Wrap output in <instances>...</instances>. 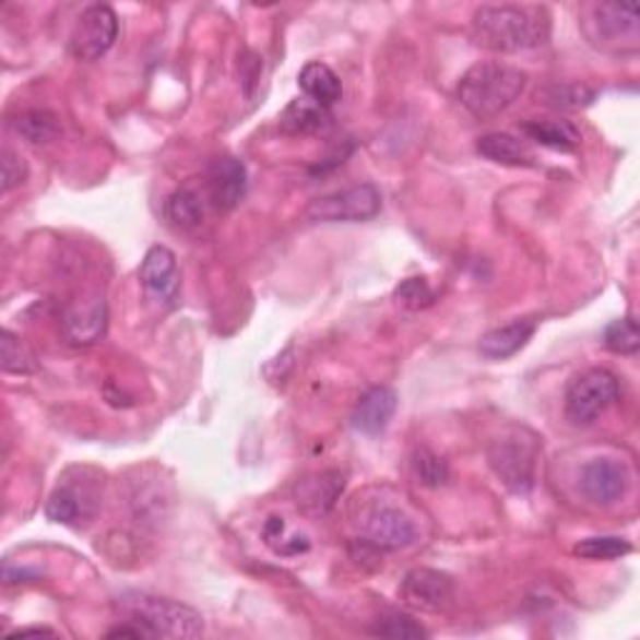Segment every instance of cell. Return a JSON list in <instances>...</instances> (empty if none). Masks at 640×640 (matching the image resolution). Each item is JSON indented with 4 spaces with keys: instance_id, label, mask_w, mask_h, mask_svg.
Wrapping results in <instances>:
<instances>
[{
    "instance_id": "1",
    "label": "cell",
    "mask_w": 640,
    "mask_h": 640,
    "mask_svg": "<svg viewBox=\"0 0 640 640\" xmlns=\"http://www.w3.org/2000/svg\"><path fill=\"white\" fill-rule=\"evenodd\" d=\"M471 38L496 54L541 48L550 38V15L541 5H481L473 13Z\"/></svg>"
},
{
    "instance_id": "2",
    "label": "cell",
    "mask_w": 640,
    "mask_h": 640,
    "mask_svg": "<svg viewBox=\"0 0 640 640\" xmlns=\"http://www.w3.org/2000/svg\"><path fill=\"white\" fill-rule=\"evenodd\" d=\"M525 88V73L508 63H475L458 81L455 95L471 116L486 120L513 106Z\"/></svg>"
},
{
    "instance_id": "3",
    "label": "cell",
    "mask_w": 640,
    "mask_h": 640,
    "mask_svg": "<svg viewBox=\"0 0 640 640\" xmlns=\"http://www.w3.org/2000/svg\"><path fill=\"white\" fill-rule=\"evenodd\" d=\"M116 605L128 623L141 626L149 638H198L203 633V616L186 603L131 591L120 595Z\"/></svg>"
},
{
    "instance_id": "4",
    "label": "cell",
    "mask_w": 640,
    "mask_h": 640,
    "mask_svg": "<svg viewBox=\"0 0 640 640\" xmlns=\"http://www.w3.org/2000/svg\"><path fill=\"white\" fill-rule=\"evenodd\" d=\"M538 438L523 428L506 430L488 448V463L493 473L515 496L531 493L535 483V469H538Z\"/></svg>"
},
{
    "instance_id": "5",
    "label": "cell",
    "mask_w": 640,
    "mask_h": 640,
    "mask_svg": "<svg viewBox=\"0 0 640 640\" xmlns=\"http://www.w3.org/2000/svg\"><path fill=\"white\" fill-rule=\"evenodd\" d=\"M618 378L605 368L576 376L566 388V415L573 426H591L618 401Z\"/></svg>"
},
{
    "instance_id": "6",
    "label": "cell",
    "mask_w": 640,
    "mask_h": 640,
    "mask_svg": "<svg viewBox=\"0 0 640 640\" xmlns=\"http://www.w3.org/2000/svg\"><path fill=\"white\" fill-rule=\"evenodd\" d=\"M383 208V195L374 183L343 188L308 205L306 215L316 223H363L376 218Z\"/></svg>"
},
{
    "instance_id": "7",
    "label": "cell",
    "mask_w": 640,
    "mask_h": 640,
    "mask_svg": "<svg viewBox=\"0 0 640 640\" xmlns=\"http://www.w3.org/2000/svg\"><path fill=\"white\" fill-rule=\"evenodd\" d=\"M118 38V15L110 5L85 8L71 36V54L81 60L106 56Z\"/></svg>"
},
{
    "instance_id": "8",
    "label": "cell",
    "mask_w": 640,
    "mask_h": 640,
    "mask_svg": "<svg viewBox=\"0 0 640 640\" xmlns=\"http://www.w3.org/2000/svg\"><path fill=\"white\" fill-rule=\"evenodd\" d=\"M630 473L613 458H593L578 473V488L595 506H613L626 498Z\"/></svg>"
},
{
    "instance_id": "9",
    "label": "cell",
    "mask_w": 640,
    "mask_h": 640,
    "mask_svg": "<svg viewBox=\"0 0 640 640\" xmlns=\"http://www.w3.org/2000/svg\"><path fill=\"white\" fill-rule=\"evenodd\" d=\"M401 598L413 611L438 613L453 601V578L443 570L413 568L401 583Z\"/></svg>"
},
{
    "instance_id": "10",
    "label": "cell",
    "mask_w": 640,
    "mask_h": 640,
    "mask_svg": "<svg viewBox=\"0 0 640 640\" xmlns=\"http://www.w3.org/2000/svg\"><path fill=\"white\" fill-rule=\"evenodd\" d=\"M418 538L415 523L403 510L383 506L370 510L363 523V541L370 543L376 550H401L408 548Z\"/></svg>"
},
{
    "instance_id": "11",
    "label": "cell",
    "mask_w": 640,
    "mask_h": 640,
    "mask_svg": "<svg viewBox=\"0 0 640 640\" xmlns=\"http://www.w3.org/2000/svg\"><path fill=\"white\" fill-rule=\"evenodd\" d=\"M141 285L149 298L158 306H173L180 293V271L173 250L166 246H153L141 263Z\"/></svg>"
},
{
    "instance_id": "12",
    "label": "cell",
    "mask_w": 640,
    "mask_h": 640,
    "mask_svg": "<svg viewBox=\"0 0 640 640\" xmlns=\"http://www.w3.org/2000/svg\"><path fill=\"white\" fill-rule=\"evenodd\" d=\"M205 188L215 211H233V208L244 201L248 190V170L244 161L233 158V155L213 161V166L208 168L205 176Z\"/></svg>"
},
{
    "instance_id": "13",
    "label": "cell",
    "mask_w": 640,
    "mask_h": 640,
    "mask_svg": "<svg viewBox=\"0 0 640 640\" xmlns=\"http://www.w3.org/2000/svg\"><path fill=\"white\" fill-rule=\"evenodd\" d=\"M63 335L68 343L73 345H93L95 341L103 339L108 325V308L103 298H88L75 303L66 310L63 316Z\"/></svg>"
},
{
    "instance_id": "14",
    "label": "cell",
    "mask_w": 640,
    "mask_h": 640,
    "mask_svg": "<svg viewBox=\"0 0 640 640\" xmlns=\"http://www.w3.org/2000/svg\"><path fill=\"white\" fill-rule=\"evenodd\" d=\"M398 408V395L393 388L388 386H374L358 398L356 408H353V428L363 436H378L383 434L391 423L393 413Z\"/></svg>"
},
{
    "instance_id": "15",
    "label": "cell",
    "mask_w": 640,
    "mask_h": 640,
    "mask_svg": "<svg viewBox=\"0 0 640 640\" xmlns=\"http://www.w3.org/2000/svg\"><path fill=\"white\" fill-rule=\"evenodd\" d=\"M345 488V475L339 471L313 473L296 483V503L308 515H325Z\"/></svg>"
},
{
    "instance_id": "16",
    "label": "cell",
    "mask_w": 640,
    "mask_h": 640,
    "mask_svg": "<svg viewBox=\"0 0 640 640\" xmlns=\"http://www.w3.org/2000/svg\"><path fill=\"white\" fill-rule=\"evenodd\" d=\"M535 320L533 318H518L513 323L493 328L486 335H483L478 343V351L483 358L488 360H506L515 356L518 351H523L528 341L533 339L535 333Z\"/></svg>"
},
{
    "instance_id": "17",
    "label": "cell",
    "mask_w": 640,
    "mask_h": 640,
    "mask_svg": "<svg viewBox=\"0 0 640 640\" xmlns=\"http://www.w3.org/2000/svg\"><path fill=\"white\" fill-rule=\"evenodd\" d=\"M475 151H478V155H483L486 161L498 163V166H513V168L535 166V153L531 151V145L510 133L481 135L478 143H475Z\"/></svg>"
},
{
    "instance_id": "18",
    "label": "cell",
    "mask_w": 640,
    "mask_h": 640,
    "mask_svg": "<svg viewBox=\"0 0 640 640\" xmlns=\"http://www.w3.org/2000/svg\"><path fill=\"white\" fill-rule=\"evenodd\" d=\"M298 85L303 91V98L313 100L323 108H331L333 103L341 100L343 95L341 78L335 75L333 68L325 63L303 66V71L298 73Z\"/></svg>"
},
{
    "instance_id": "19",
    "label": "cell",
    "mask_w": 640,
    "mask_h": 640,
    "mask_svg": "<svg viewBox=\"0 0 640 640\" xmlns=\"http://www.w3.org/2000/svg\"><path fill=\"white\" fill-rule=\"evenodd\" d=\"M593 25L598 36L616 43L638 33V5L636 3H601L593 8Z\"/></svg>"
},
{
    "instance_id": "20",
    "label": "cell",
    "mask_w": 640,
    "mask_h": 640,
    "mask_svg": "<svg viewBox=\"0 0 640 640\" xmlns=\"http://www.w3.org/2000/svg\"><path fill=\"white\" fill-rule=\"evenodd\" d=\"M331 123V114L328 108L318 106V103L308 98L291 100L281 114V131L288 135H310L328 128Z\"/></svg>"
},
{
    "instance_id": "21",
    "label": "cell",
    "mask_w": 640,
    "mask_h": 640,
    "mask_svg": "<svg viewBox=\"0 0 640 640\" xmlns=\"http://www.w3.org/2000/svg\"><path fill=\"white\" fill-rule=\"evenodd\" d=\"M523 133L531 141L546 145L553 151H576L581 143V133L568 120H528L523 123Z\"/></svg>"
},
{
    "instance_id": "22",
    "label": "cell",
    "mask_w": 640,
    "mask_h": 640,
    "mask_svg": "<svg viewBox=\"0 0 640 640\" xmlns=\"http://www.w3.org/2000/svg\"><path fill=\"white\" fill-rule=\"evenodd\" d=\"M163 213H166V221L176 230H193L201 226L203 221L201 198H198L193 190L180 188L176 193L168 195L166 205H163Z\"/></svg>"
},
{
    "instance_id": "23",
    "label": "cell",
    "mask_w": 640,
    "mask_h": 640,
    "mask_svg": "<svg viewBox=\"0 0 640 640\" xmlns=\"http://www.w3.org/2000/svg\"><path fill=\"white\" fill-rule=\"evenodd\" d=\"M15 133L25 141L33 143V145H46V143H54L56 138L60 135V123L58 118L50 114V110H25L19 118H15Z\"/></svg>"
},
{
    "instance_id": "24",
    "label": "cell",
    "mask_w": 640,
    "mask_h": 640,
    "mask_svg": "<svg viewBox=\"0 0 640 640\" xmlns=\"http://www.w3.org/2000/svg\"><path fill=\"white\" fill-rule=\"evenodd\" d=\"M85 503H88V500H83V496H78L75 488L58 486L54 493H50V498L46 503V515H48V521H54V523L73 525L85 515Z\"/></svg>"
},
{
    "instance_id": "25",
    "label": "cell",
    "mask_w": 640,
    "mask_h": 640,
    "mask_svg": "<svg viewBox=\"0 0 640 640\" xmlns=\"http://www.w3.org/2000/svg\"><path fill=\"white\" fill-rule=\"evenodd\" d=\"M370 633L378 638H391V640L428 638V630L423 628L413 616H408V613H401V611H388L380 618H376Z\"/></svg>"
},
{
    "instance_id": "26",
    "label": "cell",
    "mask_w": 640,
    "mask_h": 640,
    "mask_svg": "<svg viewBox=\"0 0 640 640\" xmlns=\"http://www.w3.org/2000/svg\"><path fill=\"white\" fill-rule=\"evenodd\" d=\"M605 348L618 353V356H636L640 351V331L636 318H618L608 323L603 331Z\"/></svg>"
},
{
    "instance_id": "27",
    "label": "cell",
    "mask_w": 640,
    "mask_h": 640,
    "mask_svg": "<svg viewBox=\"0 0 640 640\" xmlns=\"http://www.w3.org/2000/svg\"><path fill=\"white\" fill-rule=\"evenodd\" d=\"M633 550V546L620 535H595L578 543L573 553L583 560H618Z\"/></svg>"
},
{
    "instance_id": "28",
    "label": "cell",
    "mask_w": 640,
    "mask_h": 640,
    "mask_svg": "<svg viewBox=\"0 0 640 640\" xmlns=\"http://www.w3.org/2000/svg\"><path fill=\"white\" fill-rule=\"evenodd\" d=\"M413 473L426 488H440L451 478V469L438 453L428 451V448H418L413 453Z\"/></svg>"
},
{
    "instance_id": "29",
    "label": "cell",
    "mask_w": 640,
    "mask_h": 640,
    "mask_svg": "<svg viewBox=\"0 0 640 640\" xmlns=\"http://www.w3.org/2000/svg\"><path fill=\"white\" fill-rule=\"evenodd\" d=\"M0 368L13 376H28L36 370L33 358L25 353L21 341L11 331L0 333Z\"/></svg>"
},
{
    "instance_id": "30",
    "label": "cell",
    "mask_w": 640,
    "mask_h": 640,
    "mask_svg": "<svg viewBox=\"0 0 640 640\" xmlns=\"http://www.w3.org/2000/svg\"><path fill=\"white\" fill-rule=\"evenodd\" d=\"M593 98H595V91L578 83L550 85V88L546 91V103L550 108H558V110H581L585 106H591Z\"/></svg>"
},
{
    "instance_id": "31",
    "label": "cell",
    "mask_w": 640,
    "mask_h": 640,
    "mask_svg": "<svg viewBox=\"0 0 640 640\" xmlns=\"http://www.w3.org/2000/svg\"><path fill=\"white\" fill-rule=\"evenodd\" d=\"M283 535H285L283 518H275V515L268 518L263 528V538L275 553H281V556H298V553H306L310 548L306 535H291L288 541H285Z\"/></svg>"
},
{
    "instance_id": "32",
    "label": "cell",
    "mask_w": 640,
    "mask_h": 640,
    "mask_svg": "<svg viewBox=\"0 0 640 640\" xmlns=\"http://www.w3.org/2000/svg\"><path fill=\"white\" fill-rule=\"evenodd\" d=\"M393 298L398 306L408 308V310H423L436 303V293L430 288L426 278H408L398 285Z\"/></svg>"
},
{
    "instance_id": "33",
    "label": "cell",
    "mask_w": 640,
    "mask_h": 640,
    "mask_svg": "<svg viewBox=\"0 0 640 640\" xmlns=\"http://www.w3.org/2000/svg\"><path fill=\"white\" fill-rule=\"evenodd\" d=\"M0 170H3V193H11L13 188H19L25 178H28V166L21 158V153L11 149L3 151V161H0Z\"/></svg>"
},
{
    "instance_id": "34",
    "label": "cell",
    "mask_w": 640,
    "mask_h": 640,
    "mask_svg": "<svg viewBox=\"0 0 640 640\" xmlns=\"http://www.w3.org/2000/svg\"><path fill=\"white\" fill-rule=\"evenodd\" d=\"M351 151H353V143H345L343 149L339 145V149H333L331 153L325 155V158H320V163L313 168V173H323V170H328V168L343 166L345 158H348V155H351Z\"/></svg>"
},
{
    "instance_id": "35",
    "label": "cell",
    "mask_w": 640,
    "mask_h": 640,
    "mask_svg": "<svg viewBox=\"0 0 640 640\" xmlns=\"http://www.w3.org/2000/svg\"><path fill=\"white\" fill-rule=\"evenodd\" d=\"M106 638H149V633H145L141 626H135V623H131V628L118 626L114 630H108Z\"/></svg>"
},
{
    "instance_id": "36",
    "label": "cell",
    "mask_w": 640,
    "mask_h": 640,
    "mask_svg": "<svg viewBox=\"0 0 640 640\" xmlns=\"http://www.w3.org/2000/svg\"><path fill=\"white\" fill-rule=\"evenodd\" d=\"M25 636H56L50 628H21L11 633L8 638H25Z\"/></svg>"
}]
</instances>
